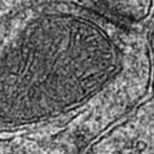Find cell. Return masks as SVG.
I'll return each mask as SVG.
<instances>
[{"mask_svg": "<svg viewBox=\"0 0 154 154\" xmlns=\"http://www.w3.org/2000/svg\"><path fill=\"white\" fill-rule=\"evenodd\" d=\"M147 148H148V143H147L146 141H143V140H138V141L135 142V149H136L138 153L144 152Z\"/></svg>", "mask_w": 154, "mask_h": 154, "instance_id": "6da1fadb", "label": "cell"}, {"mask_svg": "<svg viewBox=\"0 0 154 154\" xmlns=\"http://www.w3.org/2000/svg\"><path fill=\"white\" fill-rule=\"evenodd\" d=\"M112 154H122V152H120V150H116V152H113Z\"/></svg>", "mask_w": 154, "mask_h": 154, "instance_id": "7a4b0ae2", "label": "cell"}, {"mask_svg": "<svg viewBox=\"0 0 154 154\" xmlns=\"http://www.w3.org/2000/svg\"><path fill=\"white\" fill-rule=\"evenodd\" d=\"M122 1H129V0H122Z\"/></svg>", "mask_w": 154, "mask_h": 154, "instance_id": "3957f363", "label": "cell"}, {"mask_svg": "<svg viewBox=\"0 0 154 154\" xmlns=\"http://www.w3.org/2000/svg\"><path fill=\"white\" fill-rule=\"evenodd\" d=\"M128 154H132V153H128Z\"/></svg>", "mask_w": 154, "mask_h": 154, "instance_id": "277c9868", "label": "cell"}]
</instances>
